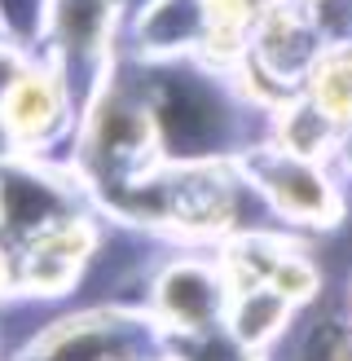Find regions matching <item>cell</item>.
I'll return each instance as SVG.
<instances>
[{
	"mask_svg": "<svg viewBox=\"0 0 352 361\" xmlns=\"http://www.w3.org/2000/svg\"><path fill=\"white\" fill-rule=\"evenodd\" d=\"M260 185L269 190L277 216H287V221H299V225L339 221V190L313 159H295V154L273 159L260 172Z\"/></svg>",
	"mask_w": 352,
	"mask_h": 361,
	"instance_id": "cell-1",
	"label": "cell"
},
{
	"mask_svg": "<svg viewBox=\"0 0 352 361\" xmlns=\"http://www.w3.org/2000/svg\"><path fill=\"white\" fill-rule=\"evenodd\" d=\"M158 304H163V313L172 322H181V326H203L220 304V278L199 269V264H181L158 286Z\"/></svg>",
	"mask_w": 352,
	"mask_h": 361,
	"instance_id": "cell-2",
	"label": "cell"
},
{
	"mask_svg": "<svg viewBox=\"0 0 352 361\" xmlns=\"http://www.w3.org/2000/svg\"><path fill=\"white\" fill-rule=\"evenodd\" d=\"M308 93L322 115L339 128H352V49H330L308 71Z\"/></svg>",
	"mask_w": 352,
	"mask_h": 361,
	"instance_id": "cell-3",
	"label": "cell"
},
{
	"mask_svg": "<svg viewBox=\"0 0 352 361\" xmlns=\"http://www.w3.org/2000/svg\"><path fill=\"white\" fill-rule=\"evenodd\" d=\"M287 313H291V300H282L269 282L260 286H246L242 300H238V313H234V331H238V344H269V339L287 326Z\"/></svg>",
	"mask_w": 352,
	"mask_h": 361,
	"instance_id": "cell-4",
	"label": "cell"
},
{
	"mask_svg": "<svg viewBox=\"0 0 352 361\" xmlns=\"http://www.w3.org/2000/svg\"><path fill=\"white\" fill-rule=\"evenodd\" d=\"M5 115H9V123L13 128H23V133H40L44 123L58 115V97H53V88L44 84V80H23L9 93V106H5Z\"/></svg>",
	"mask_w": 352,
	"mask_h": 361,
	"instance_id": "cell-5",
	"label": "cell"
},
{
	"mask_svg": "<svg viewBox=\"0 0 352 361\" xmlns=\"http://www.w3.org/2000/svg\"><path fill=\"white\" fill-rule=\"evenodd\" d=\"M0 282H5V260H0Z\"/></svg>",
	"mask_w": 352,
	"mask_h": 361,
	"instance_id": "cell-6",
	"label": "cell"
},
{
	"mask_svg": "<svg viewBox=\"0 0 352 361\" xmlns=\"http://www.w3.org/2000/svg\"><path fill=\"white\" fill-rule=\"evenodd\" d=\"M348 304H352V286H348Z\"/></svg>",
	"mask_w": 352,
	"mask_h": 361,
	"instance_id": "cell-7",
	"label": "cell"
}]
</instances>
